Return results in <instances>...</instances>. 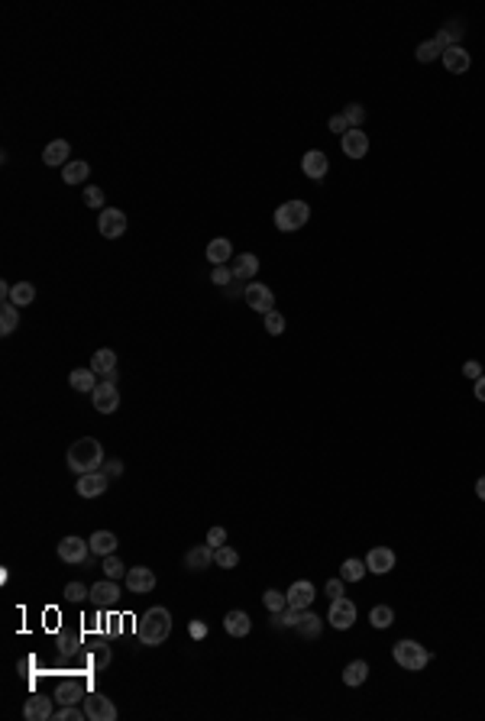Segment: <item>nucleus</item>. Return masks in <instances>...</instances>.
Returning a JSON list of instances; mask_svg holds the SVG:
<instances>
[{"instance_id":"1","label":"nucleus","mask_w":485,"mask_h":721,"mask_svg":"<svg viewBox=\"0 0 485 721\" xmlns=\"http://www.w3.org/2000/svg\"><path fill=\"white\" fill-rule=\"evenodd\" d=\"M65 463H68V469L78 472V476L94 472V469H101L107 463V459H104V446H101V440H94V437H81V440H74V443L68 446Z\"/></svg>"},{"instance_id":"2","label":"nucleus","mask_w":485,"mask_h":721,"mask_svg":"<svg viewBox=\"0 0 485 721\" xmlns=\"http://www.w3.org/2000/svg\"><path fill=\"white\" fill-rule=\"evenodd\" d=\"M136 634L143 644H149V647H158V644H165L172 634V615L165 605H156V608H149V612H143L136 621Z\"/></svg>"},{"instance_id":"3","label":"nucleus","mask_w":485,"mask_h":721,"mask_svg":"<svg viewBox=\"0 0 485 721\" xmlns=\"http://www.w3.org/2000/svg\"><path fill=\"white\" fill-rule=\"evenodd\" d=\"M391 657H395V663H398L401 669L417 673V669H424L427 663H431V650L424 647V644H417V640H398V644L391 647Z\"/></svg>"},{"instance_id":"4","label":"nucleus","mask_w":485,"mask_h":721,"mask_svg":"<svg viewBox=\"0 0 485 721\" xmlns=\"http://www.w3.org/2000/svg\"><path fill=\"white\" fill-rule=\"evenodd\" d=\"M307 220H311V207H307V201H285L278 211H275V227H278L282 233H295V230H301Z\"/></svg>"},{"instance_id":"5","label":"nucleus","mask_w":485,"mask_h":721,"mask_svg":"<svg viewBox=\"0 0 485 721\" xmlns=\"http://www.w3.org/2000/svg\"><path fill=\"white\" fill-rule=\"evenodd\" d=\"M327 621H330V627H337V631H349V627L356 625V602H349L347 595L330 598Z\"/></svg>"},{"instance_id":"6","label":"nucleus","mask_w":485,"mask_h":721,"mask_svg":"<svg viewBox=\"0 0 485 721\" xmlns=\"http://www.w3.org/2000/svg\"><path fill=\"white\" fill-rule=\"evenodd\" d=\"M91 556V541L85 537H62L59 541V560L62 563H85Z\"/></svg>"},{"instance_id":"7","label":"nucleus","mask_w":485,"mask_h":721,"mask_svg":"<svg viewBox=\"0 0 485 721\" xmlns=\"http://www.w3.org/2000/svg\"><path fill=\"white\" fill-rule=\"evenodd\" d=\"M107 482H110V476H107L104 469H94V472H85V476H78V485H74V492H78L81 499H97V495H104V492H107Z\"/></svg>"},{"instance_id":"8","label":"nucleus","mask_w":485,"mask_h":721,"mask_svg":"<svg viewBox=\"0 0 485 721\" xmlns=\"http://www.w3.org/2000/svg\"><path fill=\"white\" fill-rule=\"evenodd\" d=\"M97 227H101V233H104L107 240H116V236L127 233V213L116 211V207H104L101 217H97Z\"/></svg>"},{"instance_id":"9","label":"nucleus","mask_w":485,"mask_h":721,"mask_svg":"<svg viewBox=\"0 0 485 721\" xmlns=\"http://www.w3.org/2000/svg\"><path fill=\"white\" fill-rule=\"evenodd\" d=\"M91 401H94L97 414H114L120 408V392H116V382H101L91 392Z\"/></svg>"},{"instance_id":"10","label":"nucleus","mask_w":485,"mask_h":721,"mask_svg":"<svg viewBox=\"0 0 485 721\" xmlns=\"http://www.w3.org/2000/svg\"><path fill=\"white\" fill-rule=\"evenodd\" d=\"M246 304L253 311H259V314H269V311H275V295L269 285H259V282H249L246 285Z\"/></svg>"},{"instance_id":"11","label":"nucleus","mask_w":485,"mask_h":721,"mask_svg":"<svg viewBox=\"0 0 485 721\" xmlns=\"http://www.w3.org/2000/svg\"><path fill=\"white\" fill-rule=\"evenodd\" d=\"M85 711L91 721H116V705L101 692H91L85 699Z\"/></svg>"},{"instance_id":"12","label":"nucleus","mask_w":485,"mask_h":721,"mask_svg":"<svg viewBox=\"0 0 485 721\" xmlns=\"http://www.w3.org/2000/svg\"><path fill=\"white\" fill-rule=\"evenodd\" d=\"M123 583H127V589H130L133 595H146V592H152V589H156V573H152L149 566H133Z\"/></svg>"},{"instance_id":"13","label":"nucleus","mask_w":485,"mask_h":721,"mask_svg":"<svg viewBox=\"0 0 485 721\" xmlns=\"http://www.w3.org/2000/svg\"><path fill=\"white\" fill-rule=\"evenodd\" d=\"M327 169H330V162H327V156H324L320 149L305 152V159H301V171H305L311 181H324V178H327Z\"/></svg>"},{"instance_id":"14","label":"nucleus","mask_w":485,"mask_h":721,"mask_svg":"<svg viewBox=\"0 0 485 721\" xmlns=\"http://www.w3.org/2000/svg\"><path fill=\"white\" fill-rule=\"evenodd\" d=\"M366 570L375 576H385L395 570V550H389V547H372L369 556H366Z\"/></svg>"},{"instance_id":"15","label":"nucleus","mask_w":485,"mask_h":721,"mask_svg":"<svg viewBox=\"0 0 485 721\" xmlns=\"http://www.w3.org/2000/svg\"><path fill=\"white\" fill-rule=\"evenodd\" d=\"M91 602H94V608H114V605L120 602L116 579H104V583L91 585Z\"/></svg>"},{"instance_id":"16","label":"nucleus","mask_w":485,"mask_h":721,"mask_svg":"<svg viewBox=\"0 0 485 721\" xmlns=\"http://www.w3.org/2000/svg\"><path fill=\"white\" fill-rule=\"evenodd\" d=\"M23 718H26V721H49V718H55L52 699H45V696H32V699H26V705H23Z\"/></svg>"},{"instance_id":"17","label":"nucleus","mask_w":485,"mask_h":721,"mask_svg":"<svg viewBox=\"0 0 485 721\" xmlns=\"http://www.w3.org/2000/svg\"><path fill=\"white\" fill-rule=\"evenodd\" d=\"M285 595H288V608L307 612V608H311V602H314V585L307 583V579H301V583H295Z\"/></svg>"},{"instance_id":"18","label":"nucleus","mask_w":485,"mask_h":721,"mask_svg":"<svg viewBox=\"0 0 485 721\" xmlns=\"http://www.w3.org/2000/svg\"><path fill=\"white\" fill-rule=\"evenodd\" d=\"M211 563H214V547H211V543L191 547V550L185 553V570H191V573H200V570H207Z\"/></svg>"},{"instance_id":"19","label":"nucleus","mask_w":485,"mask_h":721,"mask_svg":"<svg viewBox=\"0 0 485 721\" xmlns=\"http://www.w3.org/2000/svg\"><path fill=\"white\" fill-rule=\"evenodd\" d=\"M340 146H343V152H347L349 159H362L369 152V136L362 129H349L347 136L340 139Z\"/></svg>"},{"instance_id":"20","label":"nucleus","mask_w":485,"mask_h":721,"mask_svg":"<svg viewBox=\"0 0 485 721\" xmlns=\"http://www.w3.org/2000/svg\"><path fill=\"white\" fill-rule=\"evenodd\" d=\"M443 65H446V72L463 74V72H469L473 59H469V52H466L463 45H450V49H443Z\"/></svg>"},{"instance_id":"21","label":"nucleus","mask_w":485,"mask_h":721,"mask_svg":"<svg viewBox=\"0 0 485 721\" xmlns=\"http://www.w3.org/2000/svg\"><path fill=\"white\" fill-rule=\"evenodd\" d=\"M230 269H233V278H236V282H253L256 272H259V259H256L253 253H242V255L233 259Z\"/></svg>"},{"instance_id":"22","label":"nucleus","mask_w":485,"mask_h":721,"mask_svg":"<svg viewBox=\"0 0 485 721\" xmlns=\"http://www.w3.org/2000/svg\"><path fill=\"white\" fill-rule=\"evenodd\" d=\"M223 627H227V634H230V637H246L249 631H253V618L236 608V612H227V618H223Z\"/></svg>"},{"instance_id":"23","label":"nucleus","mask_w":485,"mask_h":721,"mask_svg":"<svg viewBox=\"0 0 485 721\" xmlns=\"http://www.w3.org/2000/svg\"><path fill=\"white\" fill-rule=\"evenodd\" d=\"M68 156H72V146H68V139H52L49 146H45L43 152V162L45 165H68Z\"/></svg>"},{"instance_id":"24","label":"nucleus","mask_w":485,"mask_h":721,"mask_svg":"<svg viewBox=\"0 0 485 721\" xmlns=\"http://www.w3.org/2000/svg\"><path fill=\"white\" fill-rule=\"evenodd\" d=\"M68 385H72L74 392H94L97 388V372L87 366V369H72L68 372Z\"/></svg>"},{"instance_id":"25","label":"nucleus","mask_w":485,"mask_h":721,"mask_svg":"<svg viewBox=\"0 0 485 721\" xmlns=\"http://www.w3.org/2000/svg\"><path fill=\"white\" fill-rule=\"evenodd\" d=\"M114 550H116L114 530H94V534H91V553H94V556H110Z\"/></svg>"},{"instance_id":"26","label":"nucleus","mask_w":485,"mask_h":721,"mask_svg":"<svg viewBox=\"0 0 485 721\" xmlns=\"http://www.w3.org/2000/svg\"><path fill=\"white\" fill-rule=\"evenodd\" d=\"M295 631H298L301 637H307V640H317V637H320V631H324V618L314 615V612H305Z\"/></svg>"},{"instance_id":"27","label":"nucleus","mask_w":485,"mask_h":721,"mask_svg":"<svg viewBox=\"0 0 485 721\" xmlns=\"http://www.w3.org/2000/svg\"><path fill=\"white\" fill-rule=\"evenodd\" d=\"M463 23H446L437 36H433V43L440 45V49H450V45H460L463 43Z\"/></svg>"},{"instance_id":"28","label":"nucleus","mask_w":485,"mask_h":721,"mask_svg":"<svg viewBox=\"0 0 485 721\" xmlns=\"http://www.w3.org/2000/svg\"><path fill=\"white\" fill-rule=\"evenodd\" d=\"M17 327H20V308L13 301H3V308H0V333L10 337Z\"/></svg>"},{"instance_id":"29","label":"nucleus","mask_w":485,"mask_h":721,"mask_svg":"<svg viewBox=\"0 0 485 721\" xmlns=\"http://www.w3.org/2000/svg\"><path fill=\"white\" fill-rule=\"evenodd\" d=\"M369 679V663L366 660H353V663H347V669H343V682L347 686H362Z\"/></svg>"},{"instance_id":"30","label":"nucleus","mask_w":485,"mask_h":721,"mask_svg":"<svg viewBox=\"0 0 485 721\" xmlns=\"http://www.w3.org/2000/svg\"><path fill=\"white\" fill-rule=\"evenodd\" d=\"M91 369L107 379L110 372H116V353L114 350H97L94 356H91Z\"/></svg>"},{"instance_id":"31","label":"nucleus","mask_w":485,"mask_h":721,"mask_svg":"<svg viewBox=\"0 0 485 721\" xmlns=\"http://www.w3.org/2000/svg\"><path fill=\"white\" fill-rule=\"evenodd\" d=\"M207 259H211L214 265H227V259H233V246H230V240H211L207 243Z\"/></svg>"},{"instance_id":"32","label":"nucleus","mask_w":485,"mask_h":721,"mask_svg":"<svg viewBox=\"0 0 485 721\" xmlns=\"http://www.w3.org/2000/svg\"><path fill=\"white\" fill-rule=\"evenodd\" d=\"M87 175H91V165L81 162V159L68 162V165L62 169V181H68V185H81V181H87Z\"/></svg>"},{"instance_id":"33","label":"nucleus","mask_w":485,"mask_h":721,"mask_svg":"<svg viewBox=\"0 0 485 721\" xmlns=\"http://www.w3.org/2000/svg\"><path fill=\"white\" fill-rule=\"evenodd\" d=\"M366 573H369V570H366V563L356 560V556L343 560V566H340V576H343V583H359V579H362Z\"/></svg>"},{"instance_id":"34","label":"nucleus","mask_w":485,"mask_h":721,"mask_svg":"<svg viewBox=\"0 0 485 721\" xmlns=\"http://www.w3.org/2000/svg\"><path fill=\"white\" fill-rule=\"evenodd\" d=\"M10 301L17 304V308H26V304H32V301H36V285H30V282H20V285H13Z\"/></svg>"},{"instance_id":"35","label":"nucleus","mask_w":485,"mask_h":721,"mask_svg":"<svg viewBox=\"0 0 485 721\" xmlns=\"http://www.w3.org/2000/svg\"><path fill=\"white\" fill-rule=\"evenodd\" d=\"M78 699H81V682H62L55 689V702H62V705H74Z\"/></svg>"},{"instance_id":"36","label":"nucleus","mask_w":485,"mask_h":721,"mask_svg":"<svg viewBox=\"0 0 485 721\" xmlns=\"http://www.w3.org/2000/svg\"><path fill=\"white\" fill-rule=\"evenodd\" d=\"M262 605L272 612V615H278V612H285L288 608V595L278 592V589H269V592H262Z\"/></svg>"},{"instance_id":"37","label":"nucleus","mask_w":485,"mask_h":721,"mask_svg":"<svg viewBox=\"0 0 485 721\" xmlns=\"http://www.w3.org/2000/svg\"><path fill=\"white\" fill-rule=\"evenodd\" d=\"M369 621H372V627H382V631H385V627L395 625V612H391L389 605H375V608H372V615H369Z\"/></svg>"},{"instance_id":"38","label":"nucleus","mask_w":485,"mask_h":721,"mask_svg":"<svg viewBox=\"0 0 485 721\" xmlns=\"http://www.w3.org/2000/svg\"><path fill=\"white\" fill-rule=\"evenodd\" d=\"M214 563H217L220 570H233V566L240 563V553L233 550V547H227V543H223V547H217V550H214Z\"/></svg>"},{"instance_id":"39","label":"nucleus","mask_w":485,"mask_h":721,"mask_svg":"<svg viewBox=\"0 0 485 721\" xmlns=\"http://www.w3.org/2000/svg\"><path fill=\"white\" fill-rule=\"evenodd\" d=\"M127 566H123V560H116L114 553L110 556H104V576L107 579H127Z\"/></svg>"},{"instance_id":"40","label":"nucleus","mask_w":485,"mask_h":721,"mask_svg":"<svg viewBox=\"0 0 485 721\" xmlns=\"http://www.w3.org/2000/svg\"><path fill=\"white\" fill-rule=\"evenodd\" d=\"M343 117H347L349 129H359V127H362V120H366V107H362V104H347V107H343Z\"/></svg>"},{"instance_id":"41","label":"nucleus","mask_w":485,"mask_h":721,"mask_svg":"<svg viewBox=\"0 0 485 721\" xmlns=\"http://www.w3.org/2000/svg\"><path fill=\"white\" fill-rule=\"evenodd\" d=\"M85 598H91V589H87L85 583H68L65 585V602H85Z\"/></svg>"},{"instance_id":"42","label":"nucleus","mask_w":485,"mask_h":721,"mask_svg":"<svg viewBox=\"0 0 485 721\" xmlns=\"http://www.w3.org/2000/svg\"><path fill=\"white\" fill-rule=\"evenodd\" d=\"M265 333H272V337H282V333H285V317H282L278 311H269V314H265Z\"/></svg>"},{"instance_id":"43","label":"nucleus","mask_w":485,"mask_h":721,"mask_svg":"<svg viewBox=\"0 0 485 721\" xmlns=\"http://www.w3.org/2000/svg\"><path fill=\"white\" fill-rule=\"evenodd\" d=\"M417 62H433V59H437V55H443V49L437 43H433V39H427V43H421L417 45Z\"/></svg>"},{"instance_id":"44","label":"nucleus","mask_w":485,"mask_h":721,"mask_svg":"<svg viewBox=\"0 0 485 721\" xmlns=\"http://www.w3.org/2000/svg\"><path fill=\"white\" fill-rule=\"evenodd\" d=\"M91 667H97V669H104L107 663H110V647H107V644H97L94 650H91Z\"/></svg>"},{"instance_id":"45","label":"nucleus","mask_w":485,"mask_h":721,"mask_svg":"<svg viewBox=\"0 0 485 721\" xmlns=\"http://www.w3.org/2000/svg\"><path fill=\"white\" fill-rule=\"evenodd\" d=\"M55 718H59V721H85V718H87V711H85V709H78V705H65V709L55 711Z\"/></svg>"},{"instance_id":"46","label":"nucleus","mask_w":485,"mask_h":721,"mask_svg":"<svg viewBox=\"0 0 485 721\" xmlns=\"http://www.w3.org/2000/svg\"><path fill=\"white\" fill-rule=\"evenodd\" d=\"M211 278H214V285H223V288L236 282V278H233V269H230V265H214V275H211Z\"/></svg>"},{"instance_id":"47","label":"nucleus","mask_w":485,"mask_h":721,"mask_svg":"<svg viewBox=\"0 0 485 721\" xmlns=\"http://www.w3.org/2000/svg\"><path fill=\"white\" fill-rule=\"evenodd\" d=\"M85 204L87 207H104V191H101V188H94V185H91V188H85Z\"/></svg>"},{"instance_id":"48","label":"nucleus","mask_w":485,"mask_h":721,"mask_svg":"<svg viewBox=\"0 0 485 721\" xmlns=\"http://www.w3.org/2000/svg\"><path fill=\"white\" fill-rule=\"evenodd\" d=\"M327 127H330V133H340V136H347V133H349V123H347L343 114H333V117L327 120Z\"/></svg>"},{"instance_id":"49","label":"nucleus","mask_w":485,"mask_h":721,"mask_svg":"<svg viewBox=\"0 0 485 721\" xmlns=\"http://www.w3.org/2000/svg\"><path fill=\"white\" fill-rule=\"evenodd\" d=\"M207 543H211L214 550L223 547V543H227V530H223V527H211V530H207Z\"/></svg>"},{"instance_id":"50","label":"nucleus","mask_w":485,"mask_h":721,"mask_svg":"<svg viewBox=\"0 0 485 721\" xmlns=\"http://www.w3.org/2000/svg\"><path fill=\"white\" fill-rule=\"evenodd\" d=\"M188 634L194 637V640H200V637H207V625H204L200 618H194V621L188 625Z\"/></svg>"},{"instance_id":"51","label":"nucleus","mask_w":485,"mask_h":721,"mask_svg":"<svg viewBox=\"0 0 485 721\" xmlns=\"http://www.w3.org/2000/svg\"><path fill=\"white\" fill-rule=\"evenodd\" d=\"M101 469H104L110 479H114V476H123V459H107Z\"/></svg>"},{"instance_id":"52","label":"nucleus","mask_w":485,"mask_h":721,"mask_svg":"<svg viewBox=\"0 0 485 721\" xmlns=\"http://www.w3.org/2000/svg\"><path fill=\"white\" fill-rule=\"evenodd\" d=\"M463 375H466V379H473V382H475V379H482V366H479V362H475V359H469V362H466V366H463Z\"/></svg>"},{"instance_id":"53","label":"nucleus","mask_w":485,"mask_h":721,"mask_svg":"<svg viewBox=\"0 0 485 721\" xmlns=\"http://www.w3.org/2000/svg\"><path fill=\"white\" fill-rule=\"evenodd\" d=\"M327 595L330 598H340V595H343V576H340V579H327Z\"/></svg>"},{"instance_id":"54","label":"nucleus","mask_w":485,"mask_h":721,"mask_svg":"<svg viewBox=\"0 0 485 721\" xmlns=\"http://www.w3.org/2000/svg\"><path fill=\"white\" fill-rule=\"evenodd\" d=\"M475 398L485 401V375H482V379H475Z\"/></svg>"},{"instance_id":"55","label":"nucleus","mask_w":485,"mask_h":721,"mask_svg":"<svg viewBox=\"0 0 485 721\" xmlns=\"http://www.w3.org/2000/svg\"><path fill=\"white\" fill-rule=\"evenodd\" d=\"M475 495H479V499L485 501V476L479 479V482H475Z\"/></svg>"}]
</instances>
